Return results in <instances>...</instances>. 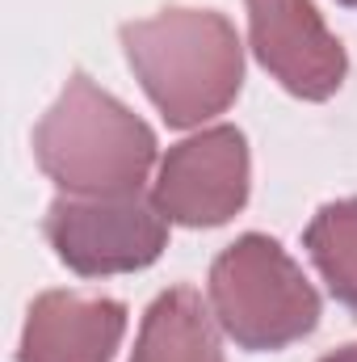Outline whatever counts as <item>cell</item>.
I'll use <instances>...</instances> for the list:
<instances>
[{
  "mask_svg": "<svg viewBox=\"0 0 357 362\" xmlns=\"http://www.w3.org/2000/svg\"><path fill=\"white\" fill-rule=\"evenodd\" d=\"M122 51L169 127H202L223 114L244 85L240 34L210 8H164L143 21H126Z\"/></svg>",
  "mask_w": 357,
  "mask_h": 362,
  "instance_id": "obj_1",
  "label": "cell"
},
{
  "mask_svg": "<svg viewBox=\"0 0 357 362\" xmlns=\"http://www.w3.org/2000/svg\"><path fill=\"white\" fill-rule=\"evenodd\" d=\"M34 160L63 194H135L156 165L152 127L118 97L72 72L55 105L34 127Z\"/></svg>",
  "mask_w": 357,
  "mask_h": 362,
  "instance_id": "obj_2",
  "label": "cell"
},
{
  "mask_svg": "<svg viewBox=\"0 0 357 362\" xmlns=\"http://www.w3.org/2000/svg\"><path fill=\"white\" fill-rule=\"evenodd\" d=\"M210 312L240 350H286L320 325V295L269 236H240L210 266Z\"/></svg>",
  "mask_w": 357,
  "mask_h": 362,
  "instance_id": "obj_3",
  "label": "cell"
},
{
  "mask_svg": "<svg viewBox=\"0 0 357 362\" xmlns=\"http://www.w3.org/2000/svg\"><path fill=\"white\" fill-rule=\"evenodd\" d=\"M42 232L55 257L80 278L147 270L169 245V219L156 198L135 194H105L76 198L63 194L47 206Z\"/></svg>",
  "mask_w": 357,
  "mask_h": 362,
  "instance_id": "obj_4",
  "label": "cell"
},
{
  "mask_svg": "<svg viewBox=\"0 0 357 362\" xmlns=\"http://www.w3.org/2000/svg\"><path fill=\"white\" fill-rule=\"evenodd\" d=\"M156 206L181 228H219L248 202V139L236 127H210L181 139L160 160Z\"/></svg>",
  "mask_w": 357,
  "mask_h": 362,
  "instance_id": "obj_5",
  "label": "cell"
},
{
  "mask_svg": "<svg viewBox=\"0 0 357 362\" xmlns=\"http://www.w3.org/2000/svg\"><path fill=\"white\" fill-rule=\"evenodd\" d=\"M248 42L269 76L303 101H328L341 89L349 59L328 34L311 0H244Z\"/></svg>",
  "mask_w": 357,
  "mask_h": 362,
  "instance_id": "obj_6",
  "label": "cell"
},
{
  "mask_svg": "<svg viewBox=\"0 0 357 362\" xmlns=\"http://www.w3.org/2000/svg\"><path fill=\"white\" fill-rule=\"evenodd\" d=\"M122 333L126 308L118 299L47 291L25 316L17 362H114Z\"/></svg>",
  "mask_w": 357,
  "mask_h": 362,
  "instance_id": "obj_7",
  "label": "cell"
},
{
  "mask_svg": "<svg viewBox=\"0 0 357 362\" xmlns=\"http://www.w3.org/2000/svg\"><path fill=\"white\" fill-rule=\"evenodd\" d=\"M214 312L193 286H169L143 316L131 362H223Z\"/></svg>",
  "mask_w": 357,
  "mask_h": 362,
  "instance_id": "obj_8",
  "label": "cell"
},
{
  "mask_svg": "<svg viewBox=\"0 0 357 362\" xmlns=\"http://www.w3.org/2000/svg\"><path fill=\"white\" fill-rule=\"evenodd\" d=\"M307 257L324 274L328 291L357 312V198H341L315 211L303 232Z\"/></svg>",
  "mask_w": 357,
  "mask_h": 362,
  "instance_id": "obj_9",
  "label": "cell"
},
{
  "mask_svg": "<svg viewBox=\"0 0 357 362\" xmlns=\"http://www.w3.org/2000/svg\"><path fill=\"white\" fill-rule=\"evenodd\" d=\"M320 362H357V346H345V350H337V354H328Z\"/></svg>",
  "mask_w": 357,
  "mask_h": 362,
  "instance_id": "obj_10",
  "label": "cell"
},
{
  "mask_svg": "<svg viewBox=\"0 0 357 362\" xmlns=\"http://www.w3.org/2000/svg\"><path fill=\"white\" fill-rule=\"evenodd\" d=\"M341 4H353V8H357V0H341Z\"/></svg>",
  "mask_w": 357,
  "mask_h": 362,
  "instance_id": "obj_11",
  "label": "cell"
}]
</instances>
